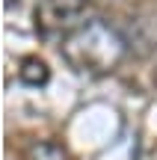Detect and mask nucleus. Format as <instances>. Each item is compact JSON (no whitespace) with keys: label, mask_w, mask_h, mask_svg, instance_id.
I'll list each match as a JSON object with an SVG mask.
<instances>
[{"label":"nucleus","mask_w":157,"mask_h":160,"mask_svg":"<svg viewBox=\"0 0 157 160\" xmlns=\"http://www.w3.org/2000/svg\"><path fill=\"white\" fill-rule=\"evenodd\" d=\"M130 42L104 18H86L59 39L62 59L80 74H113L128 57Z\"/></svg>","instance_id":"nucleus-1"},{"label":"nucleus","mask_w":157,"mask_h":160,"mask_svg":"<svg viewBox=\"0 0 157 160\" xmlns=\"http://www.w3.org/2000/svg\"><path fill=\"white\" fill-rule=\"evenodd\" d=\"M86 0H42L36 6V27L42 33H51V30H62L68 33L77 21V15L83 12Z\"/></svg>","instance_id":"nucleus-2"},{"label":"nucleus","mask_w":157,"mask_h":160,"mask_svg":"<svg viewBox=\"0 0 157 160\" xmlns=\"http://www.w3.org/2000/svg\"><path fill=\"white\" fill-rule=\"evenodd\" d=\"M18 77H21L27 86H45V83H47V77H51V71H47V65L42 62V59L30 57V59H24V62H21V68H18Z\"/></svg>","instance_id":"nucleus-3"},{"label":"nucleus","mask_w":157,"mask_h":160,"mask_svg":"<svg viewBox=\"0 0 157 160\" xmlns=\"http://www.w3.org/2000/svg\"><path fill=\"white\" fill-rule=\"evenodd\" d=\"M27 157H30V160H71L68 151H65L59 142H53V139H42V142L30 145Z\"/></svg>","instance_id":"nucleus-4"}]
</instances>
